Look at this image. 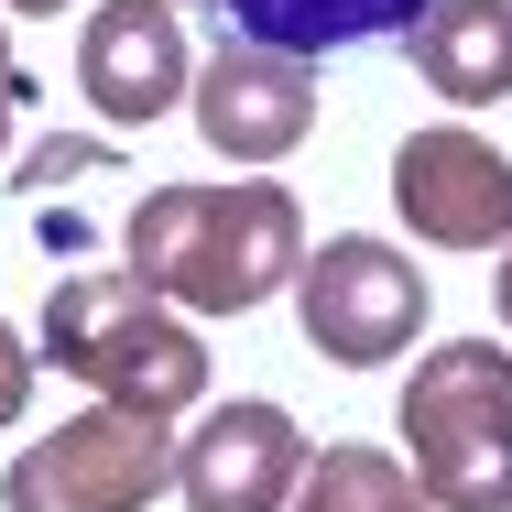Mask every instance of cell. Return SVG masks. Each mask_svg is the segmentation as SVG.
<instances>
[{"mask_svg":"<svg viewBox=\"0 0 512 512\" xmlns=\"http://www.w3.org/2000/svg\"><path fill=\"white\" fill-rule=\"evenodd\" d=\"M77 88L109 131H153L164 109L197 99V55H186V22L175 0H99L88 33H77Z\"/></svg>","mask_w":512,"mask_h":512,"instance_id":"cell-9","label":"cell"},{"mask_svg":"<svg viewBox=\"0 0 512 512\" xmlns=\"http://www.w3.org/2000/svg\"><path fill=\"white\" fill-rule=\"evenodd\" d=\"M295 316H306L316 360H338V371H393L414 338H425V262H404V240L338 229V240H316L306 273H295Z\"/></svg>","mask_w":512,"mask_h":512,"instance_id":"cell-5","label":"cell"},{"mask_svg":"<svg viewBox=\"0 0 512 512\" xmlns=\"http://www.w3.org/2000/svg\"><path fill=\"white\" fill-rule=\"evenodd\" d=\"M77 175H120V153L88 142V131H44V142L22 153V175H11V186H22V197H55V186H77Z\"/></svg>","mask_w":512,"mask_h":512,"instance_id":"cell-13","label":"cell"},{"mask_svg":"<svg viewBox=\"0 0 512 512\" xmlns=\"http://www.w3.org/2000/svg\"><path fill=\"white\" fill-rule=\"evenodd\" d=\"M175 11H186V0H175Z\"/></svg>","mask_w":512,"mask_h":512,"instance_id":"cell-18","label":"cell"},{"mask_svg":"<svg viewBox=\"0 0 512 512\" xmlns=\"http://www.w3.org/2000/svg\"><path fill=\"white\" fill-rule=\"evenodd\" d=\"M131 273L186 316H251L273 295H295L306 273V218L295 186L273 175H186V186H153L120 229Z\"/></svg>","mask_w":512,"mask_h":512,"instance_id":"cell-1","label":"cell"},{"mask_svg":"<svg viewBox=\"0 0 512 512\" xmlns=\"http://www.w3.org/2000/svg\"><path fill=\"white\" fill-rule=\"evenodd\" d=\"M306 425L262 393L240 404H207L186 436H175V502L186 512H284L306 491Z\"/></svg>","mask_w":512,"mask_h":512,"instance_id":"cell-7","label":"cell"},{"mask_svg":"<svg viewBox=\"0 0 512 512\" xmlns=\"http://www.w3.org/2000/svg\"><path fill=\"white\" fill-rule=\"evenodd\" d=\"M393 207L425 251H512V153L469 120L404 131L393 153Z\"/></svg>","mask_w":512,"mask_h":512,"instance_id":"cell-6","label":"cell"},{"mask_svg":"<svg viewBox=\"0 0 512 512\" xmlns=\"http://www.w3.org/2000/svg\"><path fill=\"white\" fill-rule=\"evenodd\" d=\"M0 11H33V22H55V11H66V0H0Z\"/></svg>","mask_w":512,"mask_h":512,"instance_id":"cell-17","label":"cell"},{"mask_svg":"<svg viewBox=\"0 0 512 512\" xmlns=\"http://www.w3.org/2000/svg\"><path fill=\"white\" fill-rule=\"evenodd\" d=\"M284 512H436L425 502V480H414L404 447H382V436H338V447H316L306 458V491Z\"/></svg>","mask_w":512,"mask_h":512,"instance_id":"cell-12","label":"cell"},{"mask_svg":"<svg viewBox=\"0 0 512 512\" xmlns=\"http://www.w3.org/2000/svg\"><path fill=\"white\" fill-rule=\"evenodd\" d=\"M197 142L218 164H284L295 142L316 131V66L306 55H273V44H240V33H218V55L197 66Z\"/></svg>","mask_w":512,"mask_h":512,"instance_id":"cell-8","label":"cell"},{"mask_svg":"<svg viewBox=\"0 0 512 512\" xmlns=\"http://www.w3.org/2000/svg\"><path fill=\"white\" fill-rule=\"evenodd\" d=\"M33 382H44V349H22V327L0 316V425L33 414Z\"/></svg>","mask_w":512,"mask_h":512,"instance_id":"cell-14","label":"cell"},{"mask_svg":"<svg viewBox=\"0 0 512 512\" xmlns=\"http://www.w3.org/2000/svg\"><path fill=\"white\" fill-rule=\"evenodd\" d=\"M393 436L436 512H512V349L491 338L414 349Z\"/></svg>","mask_w":512,"mask_h":512,"instance_id":"cell-3","label":"cell"},{"mask_svg":"<svg viewBox=\"0 0 512 512\" xmlns=\"http://www.w3.org/2000/svg\"><path fill=\"white\" fill-rule=\"evenodd\" d=\"M44 360L66 382H88L99 404L186 425L207 404V338L186 306H164L131 262H88L44 295Z\"/></svg>","mask_w":512,"mask_h":512,"instance_id":"cell-2","label":"cell"},{"mask_svg":"<svg viewBox=\"0 0 512 512\" xmlns=\"http://www.w3.org/2000/svg\"><path fill=\"white\" fill-rule=\"evenodd\" d=\"M240 44H273V55H349V44H382V33H414L425 0H218Z\"/></svg>","mask_w":512,"mask_h":512,"instance_id":"cell-11","label":"cell"},{"mask_svg":"<svg viewBox=\"0 0 512 512\" xmlns=\"http://www.w3.org/2000/svg\"><path fill=\"white\" fill-rule=\"evenodd\" d=\"M491 295H502V338H512V251H502V284H491Z\"/></svg>","mask_w":512,"mask_h":512,"instance_id":"cell-16","label":"cell"},{"mask_svg":"<svg viewBox=\"0 0 512 512\" xmlns=\"http://www.w3.org/2000/svg\"><path fill=\"white\" fill-rule=\"evenodd\" d=\"M33 99V77H22V55H11V22H0V153H11V120Z\"/></svg>","mask_w":512,"mask_h":512,"instance_id":"cell-15","label":"cell"},{"mask_svg":"<svg viewBox=\"0 0 512 512\" xmlns=\"http://www.w3.org/2000/svg\"><path fill=\"white\" fill-rule=\"evenodd\" d=\"M164 491H175V425L88 404L11 458L0 512H153Z\"/></svg>","mask_w":512,"mask_h":512,"instance_id":"cell-4","label":"cell"},{"mask_svg":"<svg viewBox=\"0 0 512 512\" xmlns=\"http://www.w3.org/2000/svg\"><path fill=\"white\" fill-rule=\"evenodd\" d=\"M414 77L447 109H491L512 99V0H425V22L404 33Z\"/></svg>","mask_w":512,"mask_h":512,"instance_id":"cell-10","label":"cell"}]
</instances>
